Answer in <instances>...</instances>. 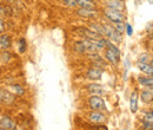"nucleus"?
I'll use <instances>...</instances> for the list:
<instances>
[{"label":"nucleus","mask_w":153,"mask_h":130,"mask_svg":"<svg viewBox=\"0 0 153 130\" xmlns=\"http://www.w3.org/2000/svg\"><path fill=\"white\" fill-rule=\"evenodd\" d=\"M104 30H105V36L108 37L111 40H113L115 43H121L123 41V36L120 32H118L112 25H102Z\"/></svg>","instance_id":"1"},{"label":"nucleus","mask_w":153,"mask_h":130,"mask_svg":"<svg viewBox=\"0 0 153 130\" xmlns=\"http://www.w3.org/2000/svg\"><path fill=\"white\" fill-rule=\"evenodd\" d=\"M104 14L106 16V18L108 19V20H111L112 23H114V21H124L126 19L125 14L123 12L117 11V10H112V8H108V7L104 11Z\"/></svg>","instance_id":"2"},{"label":"nucleus","mask_w":153,"mask_h":130,"mask_svg":"<svg viewBox=\"0 0 153 130\" xmlns=\"http://www.w3.org/2000/svg\"><path fill=\"white\" fill-rule=\"evenodd\" d=\"M88 104L91 107V109L97 110V111H100V110H105L106 107H105V102L101 97L99 96H92L88 101Z\"/></svg>","instance_id":"3"},{"label":"nucleus","mask_w":153,"mask_h":130,"mask_svg":"<svg viewBox=\"0 0 153 130\" xmlns=\"http://www.w3.org/2000/svg\"><path fill=\"white\" fill-rule=\"evenodd\" d=\"M105 2L107 5V7L112 8V10H117V11L123 12L124 8H125V5H124L123 0H105Z\"/></svg>","instance_id":"4"},{"label":"nucleus","mask_w":153,"mask_h":130,"mask_svg":"<svg viewBox=\"0 0 153 130\" xmlns=\"http://www.w3.org/2000/svg\"><path fill=\"white\" fill-rule=\"evenodd\" d=\"M0 128H4L6 130H16L17 125L10 117H2L0 119Z\"/></svg>","instance_id":"5"},{"label":"nucleus","mask_w":153,"mask_h":130,"mask_svg":"<svg viewBox=\"0 0 153 130\" xmlns=\"http://www.w3.org/2000/svg\"><path fill=\"white\" fill-rule=\"evenodd\" d=\"M88 118H90V121L91 122H93V123H101V122H104L105 121V116H104V113L100 111H92L90 115H88Z\"/></svg>","instance_id":"6"},{"label":"nucleus","mask_w":153,"mask_h":130,"mask_svg":"<svg viewBox=\"0 0 153 130\" xmlns=\"http://www.w3.org/2000/svg\"><path fill=\"white\" fill-rule=\"evenodd\" d=\"M80 32H81V35L86 39H98V38L101 37L100 35H98L93 30H90V29H86V27L80 29Z\"/></svg>","instance_id":"7"},{"label":"nucleus","mask_w":153,"mask_h":130,"mask_svg":"<svg viewBox=\"0 0 153 130\" xmlns=\"http://www.w3.org/2000/svg\"><path fill=\"white\" fill-rule=\"evenodd\" d=\"M76 13L80 16V17H84V18H92L96 16V10L94 8H79L76 11Z\"/></svg>","instance_id":"8"},{"label":"nucleus","mask_w":153,"mask_h":130,"mask_svg":"<svg viewBox=\"0 0 153 130\" xmlns=\"http://www.w3.org/2000/svg\"><path fill=\"white\" fill-rule=\"evenodd\" d=\"M101 74H102V71L98 68H91L88 71H87V78L90 79H93V80H98L101 78Z\"/></svg>","instance_id":"9"},{"label":"nucleus","mask_w":153,"mask_h":130,"mask_svg":"<svg viewBox=\"0 0 153 130\" xmlns=\"http://www.w3.org/2000/svg\"><path fill=\"white\" fill-rule=\"evenodd\" d=\"M87 90H88V92L92 93V95H94V96H100V95H102L104 93V89H102V86L101 85H99V84H90V85H87Z\"/></svg>","instance_id":"10"},{"label":"nucleus","mask_w":153,"mask_h":130,"mask_svg":"<svg viewBox=\"0 0 153 130\" xmlns=\"http://www.w3.org/2000/svg\"><path fill=\"white\" fill-rule=\"evenodd\" d=\"M10 46H11V37H10L8 35L2 33V35L0 36V47L5 51V50L10 49Z\"/></svg>","instance_id":"11"},{"label":"nucleus","mask_w":153,"mask_h":130,"mask_svg":"<svg viewBox=\"0 0 153 130\" xmlns=\"http://www.w3.org/2000/svg\"><path fill=\"white\" fill-rule=\"evenodd\" d=\"M105 56H106V59L110 62V63H112L113 65H117L118 63H119V57L117 53H114L113 51H111L110 49L108 50H106V53H105Z\"/></svg>","instance_id":"12"},{"label":"nucleus","mask_w":153,"mask_h":130,"mask_svg":"<svg viewBox=\"0 0 153 130\" xmlns=\"http://www.w3.org/2000/svg\"><path fill=\"white\" fill-rule=\"evenodd\" d=\"M138 68L141 72L146 74H150L153 76V66L151 64H147V63H138Z\"/></svg>","instance_id":"13"},{"label":"nucleus","mask_w":153,"mask_h":130,"mask_svg":"<svg viewBox=\"0 0 153 130\" xmlns=\"http://www.w3.org/2000/svg\"><path fill=\"white\" fill-rule=\"evenodd\" d=\"M130 109L131 111L137 112V109H138V92L137 91H133L132 95H131V98H130Z\"/></svg>","instance_id":"14"},{"label":"nucleus","mask_w":153,"mask_h":130,"mask_svg":"<svg viewBox=\"0 0 153 130\" xmlns=\"http://www.w3.org/2000/svg\"><path fill=\"white\" fill-rule=\"evenodd\" d=\"M82 43H84V46H85V50L86 51H88L90 53H97L98 52V49H97V46L90 40V39H84L82 40Z\"/></svg>","instance_id":"15"},{"label":"nucleus","mask_w":153,"mask_h":130,"mask_svg":"<svg viewBox=\"0 0 153 130\" xmlns=\"http://www.w3.org/2000/svg\"><path fill=\"white\" fill-rule=\"evenodd\" d=\"M76 4L81 8H96V2L93 0H76Z\"/></svg>","instance_id":"16"},{"label":"nucleus","mask_w":153,"mask_h":130,"mask_svg":"<svg viewBox=\"0 0 153 130\" xmlns=\"http://www.w3.org/2000/svg\"><path fill=\"white\" fill-rule=\"evenodd\" d=\"M141 99L144 103H151L153 101V88L151 90H145L141 92Z\"/></svg>","instance_id":"17"},{"label":"nucleus","mask_w":153,"mask_h":130,"mask_svg":"<svg viewBox=\"0 0 153 130\" xmlns=\"http://www.w3.org/2000/svg\"><path fill=\"white\" fill-rule=\"evenodd\" d=\"M138 80L144 86H151V88H153V76H151V77H139Z\"/></svg>","instance_id":"18"},{"label":"nucleus","mask_w":153,"mask_h":130,"mask_svg":"<svg viewBox=\"0 0 153 130\" xmlns=\"http://www.w3.org/2000/svg\"><path fill=\"white\" fill-rule=\"evenodd\" d=\"M91 30H93L94 32H97L98 35H100L101 37L105 36V30H104V26L101 24H97V23L91 24Z\"/></svg>","instance_id":"19"},{"label":"nucleus","mask_w":153,"mask_h":130,"mask_svg":"<svg viewBox=\"0 0 153 130\" xmlns=\"http://www.w3.org/2000/svg\"><path fill=\"white\" fill-rule=\"evenodd\" d=\"M74 50H76V52H79V53H85V52H86L82 40H79V41H76V43H74Z\"/></svg>","instance_id":"20"},{"label":"nucleus","mask_w":153,"mask_h":130,"mask_svg":"<svg viewBox=\"0 0 153 130\" xmlns=\"http://www.w3.org/2000/svg\"><path fill=\"white\" fill-rule=\"evenodd\" d=\"M18 49H19L20 53H24L27 49V44H26V40L25 38H20L19 41H18Z\"/></svg>","instance_id":"21"},{"label":"nucleus","mask_w":153,"mask_h":130,"mask_svg":"<svg viewBox=\"0 0 153 130\" xmlns=\"http://www.w3.org/2000/svg\"><path fill=\"white\" fill-rule=\"evenodd\" d=\"M112 26L114 27L118 32H120V33H123V32H124V30H125L124 21H114V23H112Z\"/></svg>","instance_id":"22"},{"label":"nucleus","mask_w":153,"mask_h":130,"mask_svg":"<svg viewBox=\"0 0 153 130\" xmlns=\"http://www.w3.org/2000/svg\"><path fill=\"white\" fill-rule=\"evenodd\" d=\"M151 62H152V57L150 56L149 53H143L139 57V63H147V64H150Z\"/></svg>","instance_id":"23"},{"label":"nucleus","mask_w":153,"mask_h":130,"mask_svg":"<svg viewBox=\"0 0 153 130\" xmlns=\"http://www.w3.org/2000/svg\"><path fill=\"white\" fill-rule=\"evenodd\" d=\"M1 60L4 62V63H8L10 60H11V55L5 50L2 53H1Z\"/></svg>","instance_id":"24"},{"label":"nucleus","mask_w":153,"mask_h":130,"mask_svg":"<svg viewBox=\"0 0 153 130\" xmlns=\"http://www.w3.org/2000/svg\"><path fill=\"white\" fill-rule=\"evenodd\" d=\"M144 121H145L146 123H153V111H150V112H147V113H145Z\"/></svg>","instance_id":"25"},{"label":"nucleus","mask_w":153,"mask_h":130,"mask_svg":"<svg viewBox=\"0 0 153 130\" xmlns=\"http://www.w3.org/2000/svg\"><path fill=\"white\" fill-rule=\"evenodd\" d=\"M64 1V5L68 6V7H76V0H62Z\"/></svg>","instance_id":"26"},{"label":"nucleus","mask_w":153,"mask_h":130,"mask_svg":"<svg viewBox=\"0 0 153 130\" xmlns=\"http://www.w3.org/2000/svg\"><path fill=\"white\" fill-rule=\"evenodd\" d=\"M13 90L18 93V95H24V89H22L20 85H18V84L13 85Z\"/></svg>","instance_id":"27"},{"label":"nucleus","mask_w":153,"mask_h":130,"mask_svg":"<svg viewBox=\"0 0 153 130\" xmlns=\"http://www.w3.org/2000/svg\"><path fill=\"white\" fill-rule=\"evenodd\" d=\"M4 16H12V8H11V6L5 5V12H4Z\"/></svg>","instance_id":"28"},{"label":"nucleus","mask_w":153,"mask_h":130,"mask_svg":"<svg viewBox=\"0 0 153 130\" xmlns=\"http://www.w3.org/2000/svg\"><path fill=\"white\" fill-rule=\"evenodd\" d=\"M4 32H5V21L2 18H0V35H2Z\"/></svg>","instance_id":"29"},{"label":"nucleus","mask_w":153,"mask_h":130,"mask_svg":"<svg viewBox=\"0 0 153 130\" xmlns=\"http://www.w3.org/2000/svg\"><path fill=\"white\" fill-rule=\"evenodd\" d=\"M125 27H126V31H127V35H128V36H132V33H133V30H132V26H131L130 24H126V25H125Z\"/></svg>","instance_id":"30"},{"label":"nucleus","mask_w":153,"mask_h":130,"mask_svg":"<svg viewBox=\"0 0 153 130\" xmlns=\"http://www.w3.org/2000/svg\"><path fill=\"white\" fill-rule=\"evenodd\" d=\"M4 12H5V4L0 2V14L4 16Z\"/></svg>","instance_id":"31"},{"label":"nucleus","mask_w":153,"mask_h":130,"mask_svg":"<svg viewBox=\"0 0 153 130\" xmlns=\"http://www.w3.org/2000/svg\"><path fill=\"white\" fill-rule=\"evenodd\" d=\"M7 2L8 4H12V2H14V0H7Z\"/></svg>","instance_id":"32"},{"label":"nucleus","mask_w":153,"mask_h":130,"mask_svg":"<svg viewBox=\"0 0 153 130\" xmlns=\"http://www.w3.org/2000/svg\"><path fill=\"white\" fill-rule=\"evenodd\" d=\"M149 1H150V2H151V4H153V0H149Z\"/></svg>","instance_id":"33"},{"label":"nucleus","mask_w":153,"mask_h":130,"mask_svg":"<svg viewBox=\"0 0 153 130\" xmlns=\"http://www.w3.org/2000/svg\"><path fill=\"white\" fill-rule=\"evenodd\" d=\"M0 130H6V129H4V128H0Z\"/></svg>","instance_id":"34"},{"label":"nucleus","mask_w":153,"mask_h":130,"mask_svg":"<svg viewBox=\"0 0 153 130\" xmlns=\"http://www.w3.org/2000/svg\"><path fill=\"white\" fill-rule=\"evenodd\" d=\"M0 1H2V0H0Z\"/></svg>","instance_id":"35"},{"label":"nucleus","mask_w":153,"mask_h":130,"mask_svg":"<svg viewBox=\"0 0 153 130\" xmlns=\"http://www.w3.org/2000/svg\"><path fill=\"white\" fill-rule=\"evenodd\" d=\"M140 1H141V0H140Z\"/></svg>","instance_id":"36"}]
</instances>
